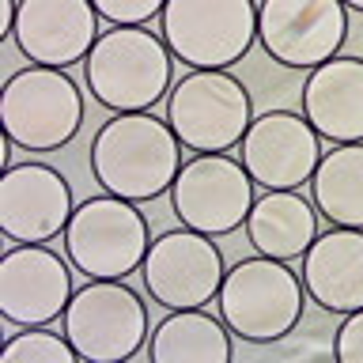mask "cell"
Instances as JSON below:
<instances>
[{
	"mask_svg": "<svg viewBox=\"0 0 363 363\" xmlns=\"http://www.w3.org/2000/svg\"><path fill=\"white\" fill-rule=\"evenodd\" d=\"M182 170V140L152 110L113 113L91 140V174L102 193L125 201H155L170 193Z\"/></svg>",
	"mask_w": 363,
	"mask_h": 363,
	"instance_id": "cell-1",
	"label": "cell"
},
{
	"mask_svg": "<svg viewBox=\"0 0 363 363\" xmlns=\"http://www.w3.org/2000/svg\"><path fill=\"white\" fill-rule=\"evenodd\" d=\"M87 91L99 106L113 113L152 110L170 95L174 53L167 50L163 34L147 27H110L91 45L87 61Z\"/></svg>",
	"mask_w": 363,
	"mask_h": 363,
	"instance_id": "cell-2",
	"label": "cell"
},
{
	"mask_svg": "<svg viewBox=\"0 0 363 363\" xmlns=\"http://www.w3.org/2000/svg\"><path fill=\"white\" fill-rule=\"evenodd\" d=\"M303 277L288 269V261L254 254L227 269L216 306L235 337L250 345L284 340L303 318Z\"/></svg>",
	"mask_w": 363,
	"mask_h": 363,
	"instance_id": "cell-3",
	"label": "cell"
},
{
	"mask_svg": "<svg viewBox=\"0 0 363 363\" xmlns=\"http://www.w3.org/2000/svg\"><path fill=\"white\" fill-rule=\"evenodd\" d=\"M0 125L8 144L27 152H57L84 125V95L65 68L27 65L4 79Z\"/></svg>",
	"mask_w": 363,
	"mask_h": 363,
	"instance_id": "cell-4",
	"label": "cell"
},
{
	"mask_svg": "<svg viewBox=\"0 0 363 363\" xmlns=\"http://www.w3.org/2000/svg\"><path fill=\"white\" fill-rule=\"evenodd\" d=\"M147 246L152 235L144 212H136V201L113 193H99L76 204L65 227L68 265L87 280H129V272H140Z\"/></svg>",
	"mask_w": 363,
	"mask_h": 363,
	"instance_id": "cell-5",
	"label": "cell"
},
{
	"mask_svg": "<svg viewBox=\"0 0 363 363\" xmlns=\"http://www.w3.org/2000/svg\"><path fill=\"white\" fill-rule=\"evenodd\" d=\"M167 121L189 152H231L254 121V102L227 68H189L167 95Z\"/></svg>",
	"mask_w": 363,
	"mask_h": 363,
	"instance_id": "cell-6",
	"label": "cell"
},
{
	"mask_svg": "<svg viewBox=\"0 0 363 363\" xmlns=\"http://www.w3.org/2000/svg\"><path fill=\"white\" fill-rule=\"evenodd\" d=\"M159 34L189 68H231L257 42L254 0H167Z\"/></svg>",
	"mask_w": 363,
	"mask_h": 363,
	"instance_id": "cell-7",
	"label": "cell"
},
{
	"mask_svg": "<svg viewBox=\"0 0 363 363\" xmlns=\"http://www.w3.org/2000/svg\"><path fill=\"white\" fill-rule=\"evenodd\" d=\"M65 337L87 363L133 359L147 340V306L125 280H87L65 306Z\"/></svg>",
	"mask_w": 363,
	"mask_h": 363,
	"instance_id": "cell-8",
	"label": "cell"
},
{
	"mask_svg": "<svg viewBox=\"0 0 363 363\" xmlns=\"http://www.w3.org/2000/svg\"><path fill=\"white\" fill-rule=\"evenodd\" d=\"M254 201V178L246 174L242 159L223 152H197L186 159L170 186V208L178 223L212 238L246 227Z\"/></svg>",
	"mask_w": 363,
	"mask_h": 363,
	"instance_id": "cell-9",
	"label": "cell"
},
{
	"mask_svg": "<svg viewBox=\"0 0 363 363\" xmlns=\"http://www.w3.org/2000/svg\"><path fill=\"white\" fill-rule=\"evenodd\" d=\"M348 38L345 0H261L257 42L284 68H318L333 61Z\"/></svg>",
	"mask_w": 363,
	"mask_h": 363,
	"instance_id": "cell-10",
	"label": "cell"
},
{
	"mask_svg": "<svg viewBox=\"0 0 363 363\" xmlns=\"http://www.w3.org/2000/svg\"><path fill=\"white\" fill-rule=\"evenodd\" d=\"M140 272L147 295L167 311H193L212 303L227 277L220 246L212 242V235H201L193 227L159 235L147 246Z\"/></svg>",
	"mask_w": 363,
	"mask_h": 363,
	"instance_id": "cell-11",
	"label": "cell"
},
{
	"mask_svg": "<svg viewBox=\"0 0 363 363\" xmlns=\"http://www.w3.org/2000/svg\"><path fill=\"white\" fill-rule=\"evenodd\" d=\"M242 167L261 189H303L322 163V136L303 113L265 110L242 136Z\"/></svg>",
	"mask_w": 363,
	"mask_h": 363,
	"instance_id": "cell-12",
	"label": "cell"
},
{
	"mask_svg": "<svg viewBox=\"0 0 363 363\" xmlns=\"http://www.w3.org/2000/svg\"><path fill=\"white\" fill-rule=\"evenodd\" d=\"M72 186L50 163H16L0 178V235L8 242H50L72 220Z\"/></svg>",
	"mask_w": 363,
	"mask_h": 363,
	"instance_id": "cell-13",
	"label": "cell"
},
{
	"mask_svg": "<svg viewBox=\"0 0 363 363\" xmlns=\"http://www.w3.org/2000/svg\"><path fill=\"white\" fill-rule=\"evenodd\" d=\"M72 299V269L42 242H16L0 257V318L11 325H50Z\"/></svg>",
	"mask_w": 363,
	"mask_h": 363,
	"instance_id": "cell-14",
	"label": "cell"
},
{
	"mask_svg": "<svg viewBox=\"0 0 363 363\" xmlns=\"http://www.w3.org/2000/svg\"><path fill=\"white\" fill-rule=\"evenodd\" d=\"M99 11L91 0H19V19L11 42L30 65L68 68L87 61L99 42Z\"/></svg>",
	"mask_w": 363,
	"mask_h": 363,
	"instance_id": "cell-15",
	"label": "cell"
},
{
	"mask_svg": "<svg viewBox=\"0 0 363 363\" xmlns=\"http://www.w3.org/2000/svg\"><path fill=\"white\" fill-rule=\"evenodd\" d=\"M306 299L329 314L363 306V227H329L303 254Z\"/></svg>",
	"mask_w": 363,
	"mask_h": 363,
	"instance_id": "cell-16",
	"label": "cell"
},
{
	"mask_svg": "<svg viewBox=\"0 0 363 363\" xmlns=\"http://www.w3.org/2000/svg\"><path fill=\"white\" fill-rule=\"evenodd\" d=\"M303 118L329 144L363 140V57H333L303 84Z\"/></svg>",
	"mask_w": 363,
	"mask_h": 363,
	"instance_id": "cell-17",
	"label": "cell"
},
{
	"mask_svg": "<svg viewBox=\"0 0 363 363\" xmlns=\"http://www.w3.org/2000/svg\"><path fill=\"white\" fill-rule=\"evenodd\" d=\"M246 238L254 254L277 261H303L318 238V208L299 189H265L246 216Z\"/></svg>",
	"mask_w": 363,
	"mask_h": 363,
	"instance_id": "cell-18",
	"label": "cell"
},
{
	"mask_svg": "<svg viewBox=\"0 0 363 363\" xmlns=\"http://www.w3.org/2000/svg\"><path fill=\"white\" fill-rule=\"evenodd\" d=\"M223 318H212L204 306L170 311L152 329L147 356L155 363H231L235 345Z\"/></svg>",
	"mask_w": 363,
	"mask_h": 363,
	"instance_id": "cell-19",
	"label": "cell"
},
{
	"mask_svg": "<svg viewBox=\"0 0 363 363\" xmlns=\"http://www.w3.org/2000/svg\"><path fill=\"white\" fill-rule=\"evenodd\" d=\"M311 201L333 227H363V140L333 144L311 178Z\"/></svg>",
	"mask_w": 363,
	"mask_h": 363,
	"instance_id": "cell-20",
	"label": "cell"
},
{
	"mask_svg": "<svg viewBox=\"0 0 363 363\" xmlns=\"http://www.w3.org/2000/svg\"><path fill=\"white\" fill-rule=\"evenodd\" d=\"M4 363H79V352L65 333H53L45 325H23V333H11L0 348Z\"/></svg>",
	"mask_w": 363,
	"mask_h": 363,
	"instance_id": "cell-21",
	"label": "cell"
},
{
	"mask_svg": "<svg viewBox=\"0 0 363 363\" xmlns=\"http://www.w3.org/2000/svg\"><path fill=\"white\" fill-rule=\"evenodd\" d=\"M91 4L110 27H147L163 16L167 0H91Z\"/></svg>",
	"mask_w": 363,
	"mask_h": 363,
	"instance_id": "cell-22",
	"label": "cell"
},
{
	"mask_svg": "<svg viewBox=\"0 0 363 363\" xmlns=\"http://www.w3.org/2000/svg\"><path fill=\"white\" fill-rule=\"evenodd\" d=\"M333 356L340 363H363V306L345 314V322L337 329V340H333Z\"/></svg>",
	"mask_w": 363,
	"mask_h": 363,
	"instance_id": "cell-23",
	"label": "cell"
},
{
	"mask_svg": "<svg viewBox=\"0 0 363 363\" xmlns=\"http://www.w3.org/2000/svg\"><path fill=\"white\" fill-rule=\"evenodd\" d=\"M0 11H4V23H0V38H11L19 19V0H0Z\"/></svg>",
	"mask_w": 363,
	"mask_h": 363,
	"instance_id": "cell-24",
	"label": "cell"
},
{
	"mask_svg": "<svg viewBox=\"0 0 363 363\" xmlns=\"http://www.w3.org/2000/svg\"><path fill=\"white\" fill-rule=\"evenodd\" d=\"M345 8H352V11H363V0H345Z\"/></svg>",
	"mask_w": 363,
	"mask_h": 363,
	"instance_id": "cell-25",
	"label": "cell"
}]
</instances>
